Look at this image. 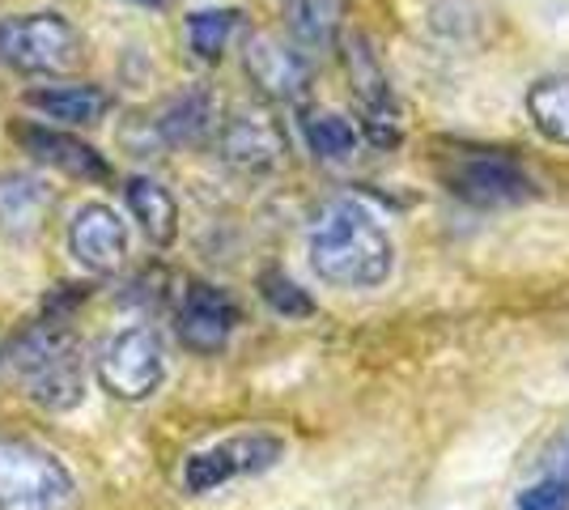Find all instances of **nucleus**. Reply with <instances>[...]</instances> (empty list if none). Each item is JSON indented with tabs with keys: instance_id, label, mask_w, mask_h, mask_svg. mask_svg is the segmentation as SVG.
I'll list each match as a JSON object with an SVG mask.
<instances>
[{
	"instance_id": "obj_1",
	"label": "nucleus",
	"mask_w": 569,
	"mask_h": 510,
	"mask_svg": "<svg viewBox=\"0 0 569 510\" xmlns=\"http://www.w3.org/2000/svg\"><path fill=\"white\" fill-rule=\"evenodd\" d=\"M310 268L336 290H375L396 268V243L357 200H332L310 226Z\"/></svg>"
},
{
	"instance_id": "obj_2",
	"label": "nucleus",
	"mask_w": 569,
	"mask_h": 510,
	"mask_svg": "<svg viewBox=\"0 0 569 510\" xmlns=\"http://www.w3.org/2000/svg\"><path fill=\"white\" fill-rule=\"evenodd\" d=\"M9 366L34 404L51 413H72L86 400V358L81 340L64 319H39L9 344Z\"/></svg>"
},
{
	"instance_id": "obj_3",
	"label": "nucleus",
	"mask_w": 569,
	"mask_h": 510,
	"mask_svg": "<svg viewBox=\"0 0 569 510\" xmlns=\"http://www.w3.org/2000/svg\"><path fill=\"white\" fill-rule=\"evenodd\" d=\"M0 510H77V477L43 447L0 438Z\"/></svg>"
},
{
	"instance_id": "obj_4",
	"label": "nucleus",
	"mask_w": 569,
	"mask_h": 510,
	"mask_svg": "<svg viewBox=\"0 0 569 510\" xmlns=\"http://www.w3.org/2000/svg\"><path fill=\"white\" fill-rule=\"evenodd\" d=\"M0 60L18 73H72L81 64V34L60 13L0 18Z\"/></svg>"
},
{
	"instance_id": "obj_5",
	"label": "nucleus",
	"mask_w": 569,
	"mask_h": 510,
	"mask_svg": "<svg viewBox=\"0 0 569 510\" xmlns=\"http://www.w3.org/2000/svg\"><path fill=\"white\" fill-rule=\"evenodd\" d=\"M167 379V349L153 328H123L98 358V383L116 400H149Z\"/></svg>"
},
{
	"instance_id": "obj_6",
	"label": "nucleus",
	"mask_w": 569,
	"mask_h": 510,
	"mask_svg": "<svg viewBox=\"0 0 569 510\" xmlns=\"http://www.w3.org/2000/svg\"><path fill=\"white\" fill-rule=\"evenodd\" d=\"M281 456H284V442L277 434H263V430L221 438L213 447L188 456V463H183V486H188V493H213V489L230 486L234 477L268 472Z\"/></svg>"
},
{
	"instance_id": "obj_7",
	"label": "nucleus",
	"mask_w": 569,
	"mask_h": 510,
	"mask_svg": "<svg viewBox=\"0 0 569 510\" xmlns=\"http://www.w3.org/2000/svg\"><path fill=\"white\" fill-rule=\"evenodd\" d=\"M442 183H447V192L476 209H506V204L536 200V179L506 153H459L451 167L442 170Z\"/></svg>"
},
{
	"instance_id": "obj_8",
	"label": "nucleus",
	"mask_w": 569,
	"mask_h": 510,
	"mask_svg": "<svg viewBox=\"0 0 569 510\" xmlns=\"http://www.w3.org/2000/svg\"><path fill=\"white\" fill-rule=\"evenodd\" d=\"M69 251L86 272L111 277L128 260V226L111 204H81L69 221Z\"/></svg>"
},
{
	"instance_id": "obj_9",
	"label": "nucleus",
	"mask_w": 569,
	"mask_h": 510,
	"mask_svg": "<svg viewBox=\"0 0 569 510\" xmlns=\"http://www.w3.org/2000/svg\"><path fill=\"white\" fill-rule=\"evenodd\" d=\"M238 323L234 298L217 286H191L174 316V337L191 353H221L230 344V332Z\"/></svg>"
},
{
	"instance_id": "obj_10",
	"label": "nucleus",
	"mask_w": 569,
	"mask_h": 510,
	"mask_svg": "<svg viewBox=\"0 0 569 510\" xmlns=\"http://www.w3.org/2000/svg\"><path fill=\"white\" fill-rule=\"evenodd\" d=\"M247 77L260 86V94L277 98V102H298L310 90V64L302 51L284 48L272 34H251L247 51H242Z\"/></svg>"
},
{
	"instance_id": "obj_11",
	"label": "nucleus",
	"mask_w": 569,
	"mask_h": 510,
	"mask_svg": "<svg viewBox=\"0 0 569 510\" xmlns=\"http://www.w3.org/2000/svg\"><path fill=\"white\" fill-rule=\"evenodd\" d=\"M221 153H226L230 167L263 174V170H272L284 158L281 123L272 120L268 111H260V107L238 111V116H230L226 128H221Z\"/></svg>"
},
{
	"instance_id": "obj_12",
	"label": "nucleus",
	"mask_w": 569,
	"mask_h": 510,
	"mask_svg": "<svg viewBox=\"0 0 569 510\" xmlns=\"http://www.w3.org/2000/svg\"><path fill=\"white\" fill-rule=\"evenodd\" d=\"M13 141L34 158V162H43V167L60 170V174H69V179H107L111 167H107V158L90 149L86 141H77L69 132H60V128H43V123H13Z\"/></svg>"
},
{
	"instance_id": "obj_13",
	"label": "nucleus",
	"mask_w": 569,
	"mask_h": 510,
	"mask_svg": "<svg viewBox=\"0 0 569 510\" xmlns=\"http://www.w3.org/2000/svg\"><path fill=\"white\" fill-rule=\"evenodd\" d=\"M51 204H56V192L39 174H30V170L0 174V234H13V239L39 234Z\"/></svg>"
},
{
	"instance_id": "obj_14",
	"label": "nucleus",
	"mask_w": 569,
	"mask_h": 510,
	"mask_svg": "<svg viewBox=\"0 0 569 510\" xmlns=\"http://www.w3.org/2000/svg\"><path fill=\"white\" fill-rule=\"evenodd\" d=\"M26 107L43 111L48 120H60L69 128H94L111 111V94L98 86H48V90H26Z\"/></svg>"
},
{
	"instance_id": "obj_15",
	"label": "nucleus",
	"mask_w": 569,
	"mask_h": 510,
	"mask_svg": "<svg viewBox=\"0 0 569 510\" xmlns=\"http://www.w3.org/2000/svg\"><path fill=\"white\" fill-rule=\"evenodd\" d=\"M128 209H132V218L141 226V234L149 239L153 247H170L179 239V204H174V196L158 183V179H132L128 183Z\"/></svg>"
},
{
	"instance_id": "obj_16",
	"label": "nucleus",
	"mask_w": 569,
	"mask_h": 510,
	"mask_svg": "<svg viewBox=\"0 0 569 510\" xmlns=\"http://www.w3.org/2000/svg\"><path fill=\"white\" fill-rule=\"evenodd\" d=\"M213 123V98L204 90H183L162 107V116L153 120V137L162 146H196Z\"/></svg>"
},
{
	"instance_id": "obj_17",
	"label": "nucleus",
	"mask_w": 569,
	"mask_h": 510,
	"mask_svg": "<svg viewBox=\"0 0 569 510\" xmlns=\"http://www.w3.org/2000/svg\"><path fill=\"white\" fill-rule=\"evenodd\" d=\"M345 0H284V26L293 43L307 51H328L340 34Z\"/></svg>"
},
{
	"instance_id": "obj_18",
	"label": "nucleus",
	"mask_w": 569,
	"mask_h": 510,
	"mask_svg": "<svg viewBox=\"0 0 569 510\" xmlns=\"http://www.w3.org/2000/svg\"><path fill=\"white\" fill-rule=\"evenodd\" d=\"M527 116L552 146H569V73L540 77L527 90Z\"/></svg>"
},
{
	"instance_id": "obj_19",
	"label": "nucleus",
	"mask_w": 569,
	"mask_h": 510,
	"mask_svg": "<svg viewBox=\"0 0 569 510\" xmlns=\"http://www.w3.org/2000/svg\"><path fill=\"white\" fill-rule=\"evenodd\" d=\"M302 137L307 149L323 162H345L357 153V128L336 111H302Z\"/></svg>"
},
{
	"instance_id": "obj_20",
	"label": "nucleus",
	"mask_w": 569,
	"mask_h": 510,
	"mask_svg": "<svg viewBox=\"0 0 569 510\" xmlns=\"http://www.w3.org/2000/svg\"><path fill=\"white\" fill-rule=\"evenodd\" d=\"M238 9H196L188 13V48L196 51V60H221L230 39L238 30Z\"/></svg>"
},
{
	"instance_id": "obj_21",
	"label": "nucleus",
	"mask_w": 569,
	"mask_h": 510,
	"mask_svg": "<svg viewBox=\"0 0 569 510\" xmlns=\"http://www.w3.org/2000/svg\"><path fill=\"white\" fill-rule=\"evenodd\" d=\"M260 293H263V302L277 311V316L284 319H307L315 316V302H310V293L293 281V277H284V272H263L260 277Z\"/></svg>"
},
{
	"instance_id": "obj_22",
	"label": "nucleus",
	"mask_w": 569,
	"mask_h": 510,
	"mask_svg": "<svg viewBox=\"0 0 569 510\" xmlns=\"http://www.w3.org/2000/svg\"><path fill=\"white\" fill-rule=\"evenodd\" d=\"M519 510H569V486L566 481H557V477H545V481H536V486H527L519 493Z\"/></svg>"
},
{
	"instance_id": "obj_23",
	"label": "nucleus",
	"mask_w": 569,
	"mask_h": 510,
	"mask_svg": "<svg viewBox=\"0 0 569 510\" xmlns=\"http://www.w3.org/2000/svg\"><path fill=\"white\" fill-rule=\"evenodd\" d=\"M548 463H552V477L569 486V430H561V434H557L552 451H548Z\"/></svg>"
},
{
	"instance_id": "obj_24",
	"label": "nucleus",
	"mask_w": 569,
	"mask_h": 510,
	"mask_svg": "<svg viewBox=\"0 0 569 510\" xmlns=\"http://www.w3.org/2000/svg\"><path fill=\"white\" fill-rule=\"evenodd\" d=\"M137 4H153V9H158V4H167V0H137Z\"/></svg>"
}]
</instances>
